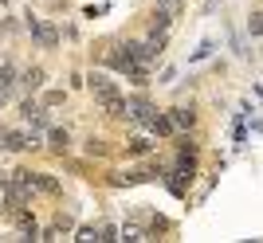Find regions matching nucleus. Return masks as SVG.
<instances>
[{"instance_id": "1", "label": "nucleus", "mask_w": 263, "mask_h": 243, "mask_svg": "<svg viewBox=\"0 0 263 243\" xmlns=\"http://www.w3.org/2000/svg\"><path fill=\"white\" fill-rule=\"evenodd\" d=\"M90 94L99 98V106H102L106 114H126V102H122L118 87H114L106 75H90Z\"/></svg>"}, {"instance_id": "2", "label": "nucleus", "mask_w": 263, "mask_h": 243, "mask_svg": "<svg viewBox=\"0 0 263 243\" xmlns=\"http://www.w3.org/2000/svg\"><path fill=\"white\" fill-rule=\"evenodd\" d=\"M32 35H35V44H44V47L59 44V32H55L51 24H32Z\"/></svg>"}, {"instance_id": "3", "label": "nucleus", "mask_w": 263, "mask_h": 243, "mask_svg": "<svg viewBox=\"0 0 263 243\" xmlns=\"http://www.w3.org/2000/svg\"><path fill=\"white\" fill-rule=\"evenodd\" d=\"M126 110H130V114H134L138 121H154V118H157V114H154V106H149L145 98H138L134 106H126Z\"/></svg>"}, {"instance_id": "4", "label": "nucleus", "mask_w": 263, "mask_h": 243, "mask_svg": "<svg viewBox=\"0 0 263 243\" xmlns=\"http://www.w3.org/2000/svg\"><path fill=\"white\" fill-rule=\"evenodd\" d=\"M193 121H197L193 106H177V110H173V126H181V130H185V126H193Z\"/></svg>"}, {"instance_id": "5", "label": "nucleus", "mask_w": 263, "mask_h": 243, "mask_svg": "<svg viewBox=\"0 0 263 243\" xmlns=\"http://www.w3.org/2000/svg\"><path fill=\"white\" fill-rule=\"evenodd\" d=\"M0 149H24V133H0Z\"/></svg>"}, {"instance_id": "6", "label": "nucleus", "mask_w": 263, "mask_h": 243, "mask_svg": "<svg viewBox=\"0 0 263 243\" xmlns=\"http://www.w3.org/2000/svg\"><path fill=\"white\" fill-rule=\"evenodd\" d=\"M157 12H161V16H177V12H181V0H157Z\"/></svg>"}, {"instance_id": "7", "label": "nucleus", "mask_w": 263, "mask_h": 243, "mask_svg": "<svg viewBox=\"0 0 263 243\" xmlns=\"http://www.w3.org/2000/svg\"><path fill=\"white\" fill-rule=\"evenodd\" d=\"M32 185H35V188H44V192H59V185H55L51 177H35V173H32Z\"/></svg>"}, {"instance_id": "8", "label": "nucleus", "mask_w": 263, "mask_h": 243, "mask_svg": "<svg viewBox=\"0 0 263 243\" xmlns=\"http://www.w3.org/2000/svg\"><path fill=\"white\" fill-rule=\"evenodd\" d=\"M149 126H154L157 133H173V121H165V118H154V121H149Z\"/></svg>"}, {"instance_id": "9", "label": "nucleus", "mask_w": 263, "mask_h": 243, "mask_svg": "<svg viewBox=\"0 0 263 243\" xmlns=\"http://www.w3.org/2000/svg\"><path fill=\"white\" fill-rule=\"evenodd\" d=\"M51 145H55V149H67V133L63 130H51Z\"/></svg>"}, {"instance_id": "10", "label": "nucleus", "mask_w": 263, "mask_h": 243, "mask_svg": "<svg viewBox=\"0 0 263 243\" xmlns=\"http://www.w3.org/2000/svg\"><path fill=\"white\" fill-rule=\"evenodd\" d=\"M145 149H149V141H145V137H134V141H130V153H145Z\"/></svg>"}, {"instance_id": "11", "label": "nucleus", "mask_w": 263, "mask_h": 243, "mask_svg": "<svg viewBox=\"0 0 263 243\" xmlns=\"http://www.w3.org/2000/svg\"><path fill=\"white\" fill-rule=\"evenodd\" d=\"M24 83H28V87H40V83H44V71H28V78H24Z\"/></svg>"}]
</instances>
